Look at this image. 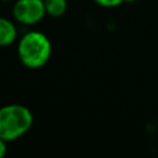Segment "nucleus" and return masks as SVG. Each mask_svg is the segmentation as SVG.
<instances>
[{"instance_id":"1","label":"nucleus","mask_w":158,"mask_h":158,"mask_svg":"<svg viewBox=\"0 0 158 158\" xmlns=\"http://www.w3.org/2000/svg\"><path fill=\"white\" fill-rule=\"evenodd\" d=\"M17 54L25 67L31 69L41 68L51 58V41L44 33L40 31H30L25 33L19 41Z\"/></svg>"},{"instance_id":"2","label":"nucleus","mask_w":158,"mask_h":158,"mask_svg":"<svg viewBox=\"0 0 158 158\" xmlns=\"http://www.w3.org/2000/svg\"><path fill=\"white\" fill-rule=\"evenodd\" d=\"M33 116L28 107L9 104L0 107V138L11 142L23 136L32 126Z\"/></svg>"},{"instance_id":"3","label":"nucleus","mask_w":158,"mask_h":158,"mask_svg":"<svg viewBox=\"0 0 158 158\" xmlns=\"http://www.w3.org/2000/svg\"><path fill=\"white\" fill-rule=\"evenodd\" d=\"M12 15L22 25H35L46 15L43 0H16Z\"/></svg>"},{"instance_id":"4","label":"nucleus","mask_w":158,"mask_h":158,"mask_svg":"<svg viewBox=\"0 0 158 158\" xmlns=\"http://www.w3.org/2000/svg\"><path fill=\"white\" fill-rule=\"evenodd\" d=\"M17 37V30L12 21L0 17V46H10Z\"/></svg>"},{"instance_id":"5","label":"nucleus","mask_w":158,"mask_h":158,"mask_svg":"<svg viewBox=\"0 0 158 158\" xmlns=\"http://www.w3.org/2000/svg\"><path fill=\"white\" fill-rule=\"evenodd\" d=\"M46 14L52 17L62 16L67 10V0H43Z\"/></svg>"},{"instance_id":"6","label":"nucleus","mask_w":158,"mask_h":158,"mask_svg":"<svg viewBox=\"0 0 158 158\" xmlns=\"http://www.w3.org/2000/svg\"><path fill=\"white\" fill-rule=\"evenodd\" d=\"M96 4L104 6V7H114V6H117L120 5L123 0H94Z\"/></svg>"},{"instance_id":"7","label":"nucleus","mask_w":158,"mask_h":158,"mask_svg":"<svg viewBox=\"0 0 158 158\" xmlns=\"http://www.w3.org/2000/svg\"><path fill=\"white\" fill-rule=\"evenodd\" d=\"M6 149H7V147H6V141H4V139L0 138V158L5 156Z\"/></svg>"},{"instance_id":"8","label":"nucleus","mask_w":158,"mask_h":158,"mask_svg":"<svg viewBox=\"0 0 158 158\" xmlns=\"http://www.w3.org/2000/svg\"><path fill=\"white\" fill-rule=\"evenodd\" d=\"M123 1H127V2H135V1H138V0H123Z\"/></svg>"},{"instance_id":"9","label":"nucleus","mask_w":158,"mask_h":158,"mask_svg":"<svg viewBox=\"0 0 158 158\" xmlns=\"http://www.w3.org/2000/svg\"><path fill=\"white\" fill-rule=\"evenodd\" d=\"M1 1H10V0H1Z\"/></svg>"}]
</instances>
